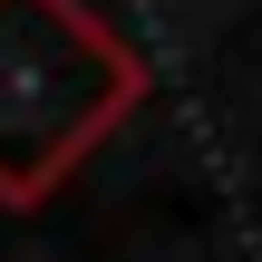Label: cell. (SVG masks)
Segmentation results:
<instances>
[{"instance_id": "obj_1", "label": "cell", "mask_w": 262, "mask_h": 262, "mask_svg": "<svg viewBox=\"0 0 262 262\" xmlns=\"http://www.w3.org/2000/svg\"><path fill=\"white\" fill-rule=\"evenodd\" d=\"M146 88V58L88 0H0V204L58 194Z\"/></svg>"}]
</instances>
